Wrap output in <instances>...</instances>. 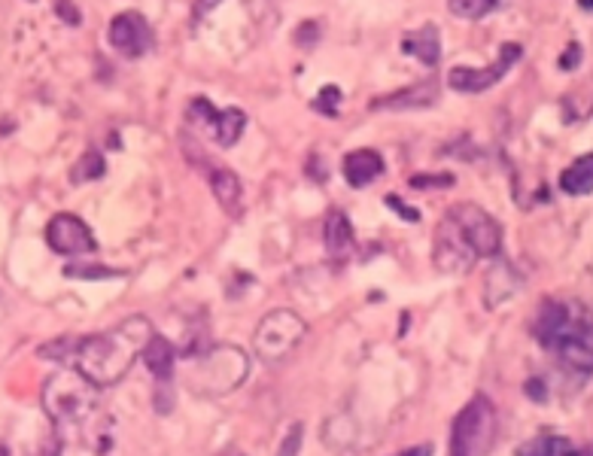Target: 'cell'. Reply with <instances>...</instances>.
Wrapping results in <instances>:
<instances>
[{
    "label": "cell",
    "instance_id": "6da1fadb",
    "mask_svg": "<svg viewBox=\"0 0 593 456\" xmlns=\"http://www.w3.org/2000/svg\"><path fill=\"white\" fill-rule=\"evenodd\" d=\"M150 338H153V323L143 314H131L104 332L83 338H58L52 344H43L37 353L83 371L92 384L104 390L119 384L128 374V368L134 365V359L140 356V350Z\"/></svg>",
    "mask_w": 593,
    "mask_h": 456
},
{
    "label": "cell",
    "instance_id": "7a4b0ae2",
    "mask_svg": "<svg viewBox=\"0 0 593 456\" xmlns=\"http://www.w3.org/2000/svg\"><path fill=\"white\" fill-rule=\"evenodd\" d=\"M101 387L92 380L70 368L61 365L55 374L43 380V408L61 438H80L83 429L98 417L101 411Z\"/></svg>",
    "mask_w": 593,
    "mask_h": 456
},
{
    "label": "cell",
    "instance_id": "3957f363",
    "mask_svg": "<svg viewBox=\"0 0 593 456\" xmlns=\"http://www.w3.org/2000/svg\"><path fill=\"white\" fill-rule=\"evenodd\" d=\"M305 335H308V323L299 314L289 308H277L259 320L253 332V350L262 362L277 365L305 341Z\"/></svg>",
    "mask_w": 593,
    "mask_h": 456
},
{
    "label": "cell",
    "instance_id": "277c9868",
    "mask_svg": "<svg viewBox=\"0 0 593 456\" xmlns=\"http://www.w3.org/2000/svg\"><path fill=\"white\" fill-rule=\"evenodd\" d=\"M496 408L487 396H475L463 405L451 429V450L457 456H481L496 441Z\"/></svg>",
    "mask_w": 593,
    "mask_h": 456
},
{
    "label": "cell",
    "instance_id": "5b68a950",
    "mask_svg": "<svg viewBox=\"0 0 593 456\" xmlns=\"http://www.w3.org/2000/svg\"><path fill=\"white\" fill-rule=\"evenodd\" d=\"M521 55H524L521 43H502L496 61L487 64V67H466V64L451 67L448 70V89H454L460 95H481V92L493 89L505 73H511V67L521 61Z\"/></svg>",
    "mask_w": 593,
    "mask_h": 456
},
{
    "label": "cell",
    "instance_id": "8992f818",
    "mask_svg": "<svg viewBox=\"0 0 593 456\" xmlns=\"http://www.w3.org/2000/svg\"><path fill=\"white\" fill-rule=\"evenodd\" d=\"M247 374H250L247 353L229 344L213 347L198 368V380L207 393H232L241 380H247Z\"/></svg>",
    "mask_w": 593,
    "mask_h": 456
},
{
    "label": "cell",
    "instance_id": "52a82bcc",
    "mask_svg": "<svg viewBox=\"0 0 593 456\" xmlns=\"http://www.w3.org/2000/svg\"><path fill=\"white\" fill-rule=\"evenodd\" d=\"M475 262H478V253L460 232L454 216L444 213V219L435 228V238H432V265L444 274H460V271L475 268Z\"/></svg>",
    "mask_w": 593,
    "mask_h": 456
},
{
    "label": "cell",
    "instance_id": "ba28073f",
    "mask_svg": "<svg viewBox=\"0 0 593 456\" xmlns=\"http://www.w3.org/2000/svg\"><path fill=\"white\" fill-rule=\"evenodd\" d=\"M448 213L460 225V232L466 235V241L472 244V250L478 253V259H493L499 253V247H502V228H499V222L484 207H478L472 201H463V204H454Z\"/></svg>",
    "mask_w": 593,
    "mask_h": 456
},
{
    "label": "cell",
    "instance_id": "9c48e42d",
    "mask_svg": "<svg viewBox=\"0 0 593 456\" xmlns=\"http://www.w3.org/2000/svg\"><path fill=\"white\" fill-rule=\"evenodd\" d=\"M46 244L58 256H86L98 250L92 228L77 213H55L46 225Z\"/></svg>",
    "mask_w": 593,
    "mask_h": 456
},
{
    "label": "cell",
    "instance_id": "30bf717a",
    "mask_svg": "<svg viewBox=\"0 0 593 456\" xmlns=\"http://www.w3.org/2000/svg\"><path fill=\"white\" fill-rule=\"evenodd\" d=\"M107 40L128 61L143 58L146 52L156 46V37H153L150 22H146V16H140L137 10H125V13L113 16V22L107 28Z\"/></svg>",
    "mask_w": 593,
    "mask_h": 456
},
{
    "label": "cell",
    "instance_id": "8fae6325",
    "mask_svg": "<svg viewBox=\"0 0 593 456\" xmlns=\"http://www.w3.org/2000/svg\"><path fill=\"white\" fill-rule=\"evenodd\" d=\"M384 171H387V162L378 149H353V152H347L344 165H341V174L353 189L372 186L375 180L384 177Z\"/></svg>",
    "mask_w": 593,
    "mask_h": 456
},
{
    "label": "cell",
    "instance_id": "7c38bea8",
    "mask_svg": "<svg viewBox=\"0 0 593 456\" xmlns=\"http://www.w3.org/2000/svg\"><path fill=\"white\" fill-rule=\"evenodd\" d=\"M435 101H438V80H423L417 86L375 98L372 110H423V107H432Z\"/></svg>",
    "mask_w": 593,
    "mask_h": 456
},
{
    "label": "cell",
    "instance_id": "4fadbf2b",
    "mask_svg": "<svg viewBox=\"0 0 593 456\" xmlns=\"http://www.w3.org/2000/svg\"><path fill=\"white\" fill-rule=\"evenodd\" d=\"M323 244L332 259H347L353 253V225L344 210H329L323 219Z\"/></svg>",
    "mask_w": 593,
    "mask_h": 456
},
{
    "label": "cell",
    "instance_id": "5bb4252c",
    "mask_svg": "<svg viewBox=\"0 0 593 456\" xmlns=\"http://www.w3.org/2000/svg\"><path fill=\"white\" fill-rule=\"evenodd\" d=\"M566 323H569V308H566V304L557 301V298H545V301L539 304V314H536V323H533L536 341H539L545 350H551L554 338L563 332Z\"/></svg>",
    "mask_w": 593,
    "mask_h": 456
},
{
    "label": "cell",
    "instance_id": "9a60e30c",
    "mask_svg": "<svg viewBox=\"0 0 593 456\" xmlns=\"http://www.w3.org/2000/svg\"><path fill=\"white\" fill-rule=\"evenodd\" d=\"M402 52L417 58L426 67H435L441 61V34L435 25H423L417 31H408L402 37Z\"/></svg>",
    "mask_w": 593,
    "mask_h": 456
},
{
    "label": "cell",
    "instance_id": "2e32d148",
    "mask_svg": "<svg viewBox=\"0 0 593 456\" xmlns=\"http://www.w3.org/2000/svg\"><path fill=\"white\" fill-rule=\"evenodd\" d=\"M140 356H143L146 368H150V374L156 377V384H171L177 353H174V347H171L168 338H162V335L153 332V338L146 341V347L140 350Z\"/></svg>",
    "mask_w": 593,
    "mask_h": 456
},
{
    "label": "cell",
    "instance_id": "e0dca14e",
    "mask_svg": "<svg viewBox=\"0 0 593 456\" xmlns=\"http://www.w3.org/2000/svg\"><path fill=\"white\" fill-rule=\"evenodd\" d=\"M247 131V113L238 107H226V110H216L213 122H210V137L216 140L219 149H232Z\"/></svg>",
    "mask_w": 593,
    "mask_h": 456
},
{
    "label": "cell",
    "instance_id": "ac0fdd59",
    "mask_svg": "<svg viewBox=\"0 0 593 456\" xmlns=\"http://www.w3.org/2000/svg\"><path fill=\"white\" fill-rule=\"evenodd\" d=\"M207 180H210V189H213V198L219 201V207H226V210L235 213L241 198H244L241 177L232 168H210Z\"/></svg>",
    "mask_w": 593,
    "mask_h": 456
},
{
    "label": "cell",
    "instance_id": "d6986e66",
    "mask_svg": "<svg viewBox=\"0 0 593 456\" xmlns=\"http://www.w3.org/2000/svg\"><path fill=\"white\" fill-rule=\"evenodd\" d=\"M560 189L572 198H587L593 192V152H584L560 174Z\"/></svg>",
    "mask_w": 593,
    "mask_h": 456
},
{
    "label": "cell",
    "instance_id": "ffe728a7",
    "mask_svg": "<svg viewBox=\"0 0 593 456\" xmlns=\"http://www.w3.org/2000/svg\"><path fill=\"white\" fill-rule=\"evenodd\" d=\"M517 453L521 456H569V453H581V450L563 435H542V438H533V441L521 444Z\"/></svg>",
    "mask_w": 593,
    "mask_h": 456
},
{
    "label": "cell",
    "instance_id": "44dd1931",
    "mask_svg": "<svg viewBox=\"0 0 593 456\" xmlns=\"http://www.w3.org/2000/svg\"><path fill=\"white\" fill-rule=\"evenodd\" d=\"M107 174V162L98 149H86L80 162L70 168V183L80 186V183H92V180H101Z\"/></svg>",
    "mask_w": 593,
    "mask_h": 456
},
{
    "label": "cell",
    "instance_id": "7402d4cb",
    "mask_svg": "<svg viewBox=\"0 0 593 456\" xmlns=\"http://www.w3.org/2000/svg\"><path fill=\"white\" fill-rule=\"evenodd\" d=\"M496 7H499V0H448V10H451L457 19H466V22H481V19H487Z\"/></svg>",
    "mask_w": 593,
    "mask_h": 456
},
{
    "label": "cell",
    "instance_id": "603a6c76",
    "mask_svg": "<svg viewBox=\"0 0 593 456\" xmlns=\"http://www.w3.org/2000/svg\"><path fill=\"white\" fill-rule=\"evenodd\" d=\"M341 101H344V92H341L338 86H323V89H320V95L311 101V110H317L320 116L335 119V116H338V110H341Z\"/></svg>",
    "mask_w": 593,
    "mask_h": 456
},
{
    "label": "cell",
    "instance_id": "cb8c5ba5",
    "mask_svg": "<svg viewBox=\"0 0 593 456\" xmlns=\"http://www.w3.org/2000/svg\"><path fill=\"white\" fill-rule=\"evenodd\" d=\"M64 277H77V280H104V277H119V271H110L104 265H67Z\"/></svg>",
    "mask_w": 593,
    "mask_h": 456
},
{
    "label": "cell",
    "instance_id": "d4e9b609",
    "mask_svg": "<svg viewBox=\"0 0 593 456\" xmlns=\"http://www.w3.org/2000/svg\"><path fill=\"white\" fill-rule=\"evenodd\" d=\"M55 16L64 25H70V28H80L83 25V13H80L77 4H73V0H55Z\"/></svg>",
    "mask_w": 593,
    "mask_h": 456
},
{
    "label": "cell",
    "instance_id": "484cf974",
    "mask_svg": "<svg viewBox=\"0 0 593 456\" xmlns=\"http://www.w3.org/2000/svg\"><path fill=\"white\" fill-rule=\"evenodd\" d=\"M320 34H323L320 22H302V25H299V31H295V43H299L305 52H311V49L317 46Z\"/></svg>",
    "mask_w": 593,
    "mask_h": 456
},
{
    "label": "cell",
    "instance_id": "4316f807",
    "mask_svg": "<svg viewBox=\"0 0 593 456\" xmlns=\"http://www.w3.org/2000/svg\"><path fill=\"white\" fill-rule=\"evenodd\" d=\"M408 183H411V189H429V186H441V189H448V186H454V177H451V174H438V177H429V174H414Z\"/></svg>",
    "mask_w": 593,
    "mask_h": 456
},
{
    "label": "cell",
    "instance_id": "83f0119b",
    "mask_svg": "<svg viewBox=\"0 0 593 456\" xmlns=\"http://www.w3.org/2000/svg\"><path fill=\"white\" fill-rule=\"evenodd\" d=\"M384 204H387L390 210H396L405 222H420V210H417V207H408L399 195H387Z\"/></svg>",
    "mask_w": 593,
    "mask_h": 456
},
{
    "label": "cell",
    "instance_id": "f1b7e54d",
    "mask_svg": "<svg viewBox=\"0 0 593 456\" xmlns=\"http://www.w3.org/2000/svg\"><path fill=\"white\" fill-rule=\"evenodd\" d=\"M581 55H584L581 43H569L566 52L560 55V70H575L581 64Z\"/></svg>",
    "mask_w": 593,
    "mask_h": 456
},
{
    "label": "cell",
    "instance_id": "f546056e",
    "mask_svg": "<svg viewBox=\"0 0 593 456\" xmlns=\"http://www.w3.org/2000/svg\"><path fill=\"white\" fill-rule=\"evenodd\" d=\"M527 396L536 399V402H548V390L542 380H527Z\"/></svg>",
    "mask_w": 593,
    "mask_h": 456
},
{
    "label": "cell",
    "instance_id": "4dcf8cb0",
    "mask_svg": "<svg viewBox=\"0 0 593 456\" xmlns=\"http://www.w3.org/2000/svg\"><path fill=\"white\" fill-rule=\"evenodd\" d=\"M222 4V0H195V7H192V13L201 19V16H207V13H213L216 7Z\"/></svg>",
    "mask_w": 593,
    "mask_h": 456
},
{
    "label": "cell",
    "instance_id": "1f68e13d",
    "mask_svg": "<svg viewBox=\"0 0 593 456\" xmlns=\"http://www.w3.org/2000/svg\"><path fill=\"white\" fill-rule=\"evenodd\" d=\"M423 453H432V447L423 444V447H408V450H405V456H423Z\"/></svg>",
    "mask_w": 593,
    "mask_h": 456
},
{
    "label": "cell",
    "instance_id": "d6a6232c",
    "mask_svg": "<svg viewBox=\"0 0 593 456\" xmlns=\"http://www.w3.org/2000/svg\"><path fill=\"white\" fill-rule=\"evenodd\" d=\"M302 432V426L299 429H295V435H299ZM292 438V435H289ZM289 450H299V441H289V444H283V453H289Z\"/></svg>",
    "mask_w": 593,
    "mask_h": 456
},
{
    "label": "cell",
    "instance_id": "836d02e7",
    "mask_svg": "<svg viewBox=\"0 0 593 456\" xmlns=\"http://www.w3.org/2000/svg\"><path fill=\"white\" fill-rule=\"evenodd\" d=\"M578 7H581L584 13H590V7H593V0H578Z\"/></svg>",
    "mask_w": 593,
    "mask_h": 456
}]
</instances>
